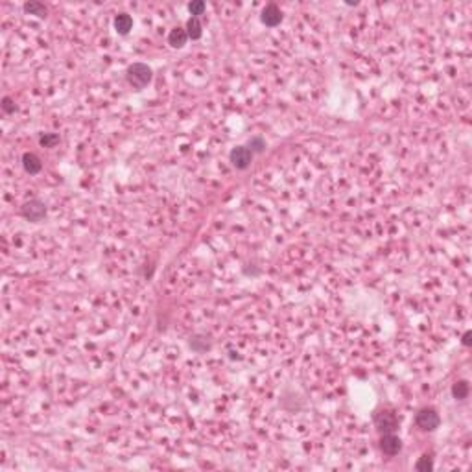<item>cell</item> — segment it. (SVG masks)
Wrapping results in <instances>:
<instances>
[{"mask_svg":"<svg viewBox=\"0 0 472 472\" xmlns=\"http://www.w3.org/2000/svg\"><path fill=\"white\" fill-rule=\"evenodd\" d=\"M262 22H264L266 26H277V24H280V20H282V11L279 10V6H275V4H268L262 10Z\"/></svg>","mask_w":472,"mask_h":472,"instance_id":"obj_7","label":"cell"},{"mask_svg":"<svg viewBox=\"0 0 472 472\" xmlns=\"http://www.w3.org/2000/svg\"><path fill=\"white\" fill-rule=\"evenodd\" d=\"M131 28H133V19H131V15H127V13L116 15L115 30L118 32V34H120V35H127Z\"/></svg>","mask_w":472,"mask_h":472,"instance_id":"obj_10","label":"cell"},{"mask_svg":"<svg viewBox=\"0 0 472 472\" xmlns=\"http://www.w3.org/2000/svg\"><path fill=\"white\" fill-rule=\"evenodd\" d=\"M415 423L424 432H434L435 428H439L441 419H439V413L434 408H423V410H419L417 417H415Z\"/></svg>","mask_w":472,"mask_h":472,"instance_id":"obj_2","label":"cell"},{"mask_svg":"<svg viewBox=\"0 0 472 472\" xmlns=\"http://www.w3.org/2000/svg\"><path fill=\"white\" fill-rule=\"evenodd\" d=\"M2 109H4V113H13L15 111V101L11 100L10 96H4L2 98Z\"/></svg>","mask_w":472,"mask_h":472,"instance_id":"obj_18","label":"cell"},{"mask_svg":"<svg viewBox=\"0 0 472 472\" xmlns=\"http://www.w3.org/2000/svg\"><path fill=\"white\" fill-rule=\"evenodd\" d=\"M247 148H249L253 153H262L266 149V140L262 139V137H253V139H249Z\"/></svg>","mask_w":472,"mask_h":472,"instance_id":"obj_14","label":"cell"},{"mask_svg":"<svg viewBox=\"0 0 472 472\" xmlns=\"http://www.w3.org/2000/svg\"><path fill=\"white\" fill-rule=\"evenodd\" d=\"M253 151H251L247 146H236V148L231 149L229 153V159H231L232 166L238 170H247L253 163Z\"/></svg>","mask_w":472,"mask_h":472,"instance_id":"obj_5","label":"cell"},{"mask_svg":"<svg viewBox=\"0 0 472 472\" xmlns=\"http://www.w3.org/2000/svg\"><path fill=\"white\" fill-rule=\"evenodd\" d=\"M125 77H127L129 85H133L135 89H144L151 82L153 72L146 63H133L125 70Z\"/></svg>","mask_w":472,"mask_h":472,"instance_id":"obj_1","label":"cell"},{"mask_svg":"<svg viewBox=\"0 0 472 472\" xmlns=\"http://www.w3.org/2000/svg\"><path fill=\"white\" fill-rule=\"evenodd\" d=\"M39 142H41V146H44V148H54V146L59 142V135H56V133H46V135H43L39 139Z\"/></svg>","mask_w":472,"mask_h":472,"instance_id":"obj_15","label":"cell"},{"mask_svg":"<svg viewBox=\"0 0 472 472\" xmlns=\"http://www.w3.org/2000/svg\"><path fill=\"white\" fill-rule=\"evenodd\" d=\"M415 468H417V470H423V472H428L434 468V461H432L430 456H423L419 461L415 463Z\"/></svg>","mask_w":472,"mask_h":472,"instance_id":"obj_16","label":"cell"},{"mask_svg":"<svg viewBox=\"0 0 472 472\" xmlns=\"http://www.w3.org/2000/svg\"><path fill=\"white\" fill-rule=\"evenodd\" d=\"M375 424L382 434H395L397 430H399V419H397V415L391 410L378 411L375 415Z\"/></svg>","mask_w":472,"mask_h":472,"instance_id":"obj_3","label":"cell"},{"mask_svg":"<svg viewBox=\"0 0 472 472\" xmlns=\"http://www.w3.org/2000/svg\"><path fill=\"white\" fill-rule=\"evenodd\" d=\"M24 11L30 15H37V17H46L48 15V10L46 6L41 4V2H26L24 4Z\"/></svg>","mask_w":472,"mask_h":472,"instance_id":"obj_13","label":"cell"},{"mask_svg":"<svg viewBox=\"0 0 472 472\" xmlns=\"http://www.w3.org/2000/svg\"><path fill=\"white\" fill-rule=\"evenodd\" d=\"M463 345H465V347H470L472 345V332L470 330H467L465 336H463Z\"/></svg>","mask_w":472,"mask_h":472,"instance_id":"obj_19","label":"cell"},{"mask_svg":"<svg viewBox=\"0 0 472 472\" xmlns=\"http://www.w3.org/2000/svg\"><path fill=\"white\" fill-rule=\"evenodd\" d=\"M22 166H24V170L28 172L30 175H35L43 170V163H41V159H39L35 153H30V151H26V153L22 155Z\"/></svg>","mask_w":472,"mask_h":472,"instance_id":"obj_8","label":"cell"},{"mask_svg":"<svg viewBox=\"0 0 472 472\" xmlns=\"http://www.w3.org/2000/svg\"><path fill=\"white\" fill-rule=\"evenodd\" d=\"M205 10H207V4H205L203 0H196V2H190V4H188V11L192 13V17H198V15H201Z\"/></svg>","mask_w":472,"mask_h":472,"instance_id":"obj_17","label":"cell"},{"mask_svg":"<svg viewBox=\"0 0 472 472\" xmlns=\"http://www.w3.org/2000/svg\"><path fill=\"white\" fill-rule=\"evenodd\" d=\"M468 391H470V387H468V382L465 380H459L456 382V384L452 385V395L456 400H463L468 397Z\"/></svg>","mask_w":472,"mask_h":472,"instance_id":"obj_12","label":"cell"},{"mask_svg":"<svg viewBox=\"0 0 472 472\" xmlns=\"http://www.w3.org/2000/svg\"><path fill=\"white\" fill-rule=\"evenodd\" d=\"M187 34L190 39H199L203 35V26L199 22V17H190L187 22Z\"/></svg>","mask_w":472,"mask_h":472,"instance_id":"obj_11","label":"cell"},{"mask_svg":"<svg viewBox=\"0 0 472 472\" xmlns=\"http://www.w3.org/2000/svg\"><path fill=\"white\" fill-rule=\"evenodd\" d=\"M380 448L387 456H397L400 452V448H402V441L395 434H382Z\"/></svg>","mask_w":472,"mask_h":472,"instance_id":"obj_6","label":"cell"},{"mask_svg":"<svg viewBox=\"0 0 472 472\" xmlns=\"http://www.w3.org/2000/svg\"><path fill=\"white\" fill-rule=\"evenodd\" d=\"M20 214L30 222H43L44 216H46V207H44V203L41 199H30L22 205Z\"/></svg>","mask_w":472,"mask_h":472,"instance_id":"obj_4","label":"cell"},{"mask_svg":"<svg viewBox=\"0 0 472 472\" xmlns=\"http://www.w3.org/2000/svg\"><path fill=\"white\" fill-rule=\"evenodd\" d=\"M188 41V34L185 28H174L172 32L168 34V44L170 46H174V48H181V46H185Z\"/></svg>","mask_w":472,"mask_h":472,"instance_id":"obj_9","label":"cell"}]
</instances>
